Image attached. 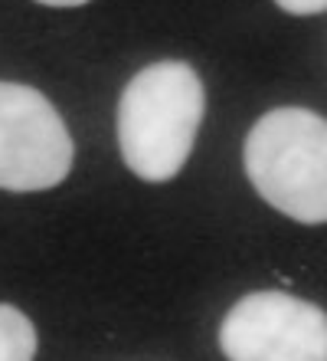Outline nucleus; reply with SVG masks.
Returning a JSON list of instances; mask_svg holds the SVG:
<instances>
[{"label": "nucleus", "mask_w": 327, "mask_h": 361, "mask_svg": "<svg viewBox=\"0 0 327 361\" xmlns=\"http://www.w3.org/2000/svg\"><path fill=\"white\" fill-rule=\"evenodd\" d=\"M245 174L275 210L327 224V118L301 105L271 109L245 135Z\"/></svg>", "instance_id": "f03ea898"}, {"label": "nucleus", "mask_w": 327, "mask_h": 361, "mask_svg": "<svg viewBox=\"0 0 327 361\" xmlns=\"http://www.w3.org/2000/svg\"><path fill=\"white\" fill-rule=\"evenodd\" d=\"M219 348L229 361H327V312L278 289L249 293L226 312Z\"/></svg>", "instance_id": "7ed1b4c3"}, {"label": "nucleus", "mask_w": 327, "mask_h": 361, "mask_svg": "<svg viewBox=\"0 0 327 361\" xmlns=\"http://www.w3.org/2000/svg\"><path fill=\"white\" fill-rule=\"evenodd\" d=\"M281 10H288L295 17H308V13H321L327 10V0H275Z\"/></svg>", "instance_id": "423d86ee"}, {"label": "nucleus", "mask_w": 327, "mask_h": 361, "mask_svg": "<svg viewBox=\"0 0 327 361\" xmlns=\"http://www.w3.org/2000/svg\"><path fill=\"white\" fill-rule=\"evenodd\" d=\"M37 4H46V7H82L89 0H37Z\"/></svg>", "instance_id": "0eeeda50"}, {"label": "nucleus", "mask_w": 327, "mask_h": 361, "mask_svg": "<svg viewBox=\"0 0 327 361\" xmlns=\"http://www.w3.org/2000/svg\"><path fill=\"white\" fill-rule=\"evenodd\" d=\"M72 158V135L46 95L0 82V190L56 188Z\"/></svg>", "instance_id": "20e7f679"}, {"label": "nucleus", "mask_w": 327, "mask_h": 361, "mask_svg": "<svg viewBox=\"0 0 327 361\" xmlns=\"http://www.w3.org/2000/svg\"><path fill=\"white\" fill-rule=\"evenodd\" d=\"M206 92L190 63L144 66L118 99V148L141 180L160 184L180 174L203 122Z\"/></svg>", "instance_id": "f257e3e1"}, {"label": "nucleus", "mask_w": 327, "mask_h": 361, "mask_svg": "<svg viewBox=\"0 0 327 361\" xmlns=\"http://www.w3.org/2000/svg\"><path fill=\"white\" fill-rule=\"evenodd\" d=\"M37 329L17 305L0 302V361H33Z\"/></svg>", "instance_id": "39448f33"}]
</instances>
